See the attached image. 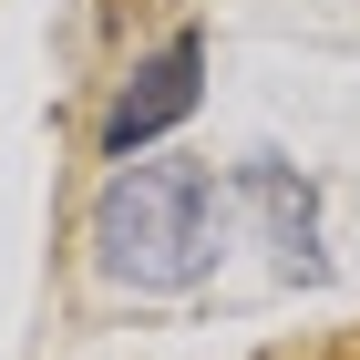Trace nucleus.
<instances>
[{"label": "nucleus", "mask_w": 360, "mask_h": 360, "mask_svg": "<svg viewBox=\"0 0 360 360\" xmlns=\"http://www.w3.org/2000/svg\"><path fill=\"white\" fill-rule=\"evenodd\" d=\"M217 257V175L206 165H124L93 206V268L113 288H195Z\"/></svg>", "instance_id": "f257e3e1"}, {"label": "nucleus", "mask_w": 360, "mask_h": 360, "mask_svg": "<svg viewBox=\"0 0 360 360\" xmlns=\"http://www.w3.org/2000/svg\"><path fill=\"white\" fill-rule=\"evenodd\" d=\"M195 72H206V41H195V31H175L155 62H134V83L113 93V113H103V155H134V144H155L165 124H186L195 113Z\"/></svg>", "instance_id": "f03ea898"}]
</instances>
